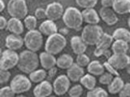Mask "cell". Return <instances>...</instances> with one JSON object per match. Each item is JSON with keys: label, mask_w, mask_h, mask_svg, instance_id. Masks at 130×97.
I'll list each match as a JSON object with an SVG mask.
<instances>
[{"label": "cell", "mask_w": 130, "mask_h": 97, "mask_svg": "<svg viewBox=\"0 0 130 97\" xmlns=\"http://www.w3.org/2000/svg\"><path fill=\"white\" fill-rule=\"evenodd\" d=\"M112 9L118 14L130 13V0H114Z\"/></svg>", "instance_id": "obj_20"}, {"label": "cell", "mask_w": 130, "mask_h": 97, "mask_svg": "<svg viewBox=\"0 0 130 97\" xmlns=\"http://www.w3.org/2000/svg\"><path fill=\"white\" fill-rule=\"evenodd\" d=\"M84 21L88 24H98L100 16L93 8H86L82 11Z\"/></svg>", "instance_id": "obj_21"}, {"label": "cell", "mask_w": 130, "mask_h": 97, "mask_svg": "<svg viewBox=\"0 0 130 97\" xmlns=\"http://www.w3.org/2000/svg\"><path fill=\"white\" fill-rule=\"evenodd\" d=\"M11 87L15 94H23L27 92L31 88V80L23 75H17L11 81Z\"/></svg>", "instance_id": "obj_8"}, {"label": "cell", "mask_w": 130, "mask_h": 97, "mask_svg": "<svg viewBox=\"0 0 130 97\" xmlns=\"http://www.w3.org/2000/svg\"><path fill=\"white\" fill-rule=\"evenodd\" d=\"M47 12V18L52 21L59 19L61 17H63L64 10L63 7L61 3L58 2H54L47 5L46 8Z\"/></svg>", "instance_id": "obj_12"}, {"label": "cell", "mask_w": 130, "mask_h": 97, "mask_svg": "<svg viewBox=\"0 0 130 97\" xmlns=\"http://www.w3.org/2000/svg\"><path fill=\"white\" fill-rule=\"evenodd\" d=\"M24 44V39H23L20 35L11 34L7 36L5 40V46L7 49L16 51L20 49Z\"/></svg>", "instance_id": "obj_15"}, {"label": "cell", "mask_w": 130, "mask_h": 97, "mask_svg": "<svg viewBox=\"0 0 130 97\" xmlns=\"http://www.w3.org/2000/svg\"><path fill=\"white\" fill-rule=\"evenodd\" d=\"M108 95V92L102 88H94L87 92L88 97H107Z\"/></svg>", "instance_id": "obj_30"}, {"label": "cell", "mask_w": 130, "mask_h": 97, "mask_svg": "<svg viewBox=\"0 0 130 97\" xmlns=\"http://www.w3.org/2000/svg\"><path fill=\"white\" fill-rule=\"evenodd\" d=\"M47 73L46 70L44 68L43 69H39V70H36L32 71L31 73L29 74V78L31 80V82L39 84L43 81L45 79L47 78Z\"/></svg>", "instance_id": "obj_28"}, {"label": "cell", "mask_w": 130, "mask_h": 97, "mask_svg": "<svg viewBox=\"0 0 130 97\" xmlns=\"http://www.w3.org/2000/svg\"><path fill=\"white\" fill-rule=\"evenodd\" d=\"M126 71H127V72L130 75V62L128 63V66L126 67Z\"/></svg>", "instance_id": "obj_46"}, {"label": "cell", "mask_w": 130, "mask_h": 97, "mask_svg": "<svg viewBox=\"0 0 130 97\" xmlns=\"http://www.w3.org/2000/svg\"><path fill=\"white\" fill-rule=\"evenodd\" d=\"M104 68H105L107 70L108 72L112 74L113 75L115 76H119V73H118V70H117L116 68H115L113 66H112L111 64H110L108 61H106V62L104 63Z\"/></svg>", "instance_id": "obj_39"}, {"label": "cell", "mask_w": 130, "mask_h": 97, "mask_svg": "<svg viewBox=\"0 0 130 97\" xmlns=\"http://www.w3.org/2000/svg\"><path fill=\"white\" fill-rule=\"evenodd\" d=\"M114 0H101V5L104 7H112Z\"/></svg>", "instance_id": "obj_42"}, {"label": "cell", "mask_w": 130, "mask_h": 97, "mask_svg": "<svg viewBox=\"0 0 130 97\" xmlns=\"http://www.w3.org/2000/svg\"><path fill=\"white\" fill-rule=\"evenodd\" d=\"M83 93V88L81 85L77 84L73 86L68 91V95L71 97H79Z\"/></svg>", "instance_id": "obj_35"}, {"label": "cell", "mask_w": 130, "mask_h": 97, "mask_svg": "<svg viewBox=\"0 0 130 97\" xmlns=\"http://www.w3.org/2000/svg\"><path fill=\"white\" fill-rule=\"evenodd\" d=\"M67 75L72 82H77L84 75V70L76 63H73L68 69H67Z\"/></svg>", "instance_id": "obj_16"}, {"label": "cell", "mask_w": 130, "mask_h": 97, "mask_svg": "<svg viewBox=\"0 0 130 97\" xmlns=\"http://www.w3.org/2000/svg\"><path fill=\"white\" fill-rule=\"evenodd\" d=\"M49 72L47 73V76H48V78L49 79H52L55 75H56V72H57V68L56 67H54L51 69H49Z\"/></svg>", "instance_id": "obj_43"}, {"label": "cell", "mask_w": 130, "mask_h": 97, "mask_svg": "<svg viewBox=\"0 0 130 97\" xmlns=\"http://www.w3.org/2000/svg\"><path fill=\"white\" fill-rule=\"evenodd\" d=\"M113 42H114V39L112 37V35H110L108 33H104L101 39L99 40V42L96 45V47L94 51V55L96 57H100V56L103 55L104 51L111 47Z\"/></svg>", "instance_id": "obj_10"}, {"label": "cell", "mask_w": 130, "mask_h": 97, "mask_svg": "<svg viewBox=\"0 0 130 97\" xmlns=\"http://www.w3.org/2000/svg\"><path fill=\"white\" fill-rule=\"evenodd\" d=\"M100 16L103 21L108 26H112L118 22V17L117 13L111 7H102L100 10Z\"/></svg>", "instance_id": "obj_14"}, {"label": "cell", "mask_w": 130, "mask_h": 97, "mask_svg": "<svg viewBox=\"0 0 130 97\" xmlns=\"http://www.w3.org/2000/svg\"><path fill=\"white\" fill-rule=\"evenodd\" d=\"M67 45V40L61 33H56L48 36L45 43V51L54 55L60 53Z\"/></svg>", "instance_id": "obj_3"}, {"label": "cell", "mask_w": 130, "mask_h": 97, "mask_svg": "<svg viewBox=\"0 0 130 97\" xmlns=\"http://www.w3.org/2000/svg\"><path fill=\"white\" fill-rule=\"evenodd\" d=\"M112 37L114 40H123V41L128 42L130 41V31L125 28L120 27L114 30Z\"/></svg>", "instance_id": "obj_29"}, {"label": "cell", "mask_w": 130, "mask_h": 97, "mask_svg": "<svg viewBox=\"0 0 130 97\" xmlns=\"http://www.w3.org/2000/svg\"><path fill=\"white\" fill-rule=\"evenodd\" d=\"M128 27H130V17H129V19L128 20Z\"/></svg>", "instance_id": "obj_48"}, {"label": "cell", "mask_w": 130, "mask_h": 97, "mask_svg": "<svg viewBox=\"0 0 130 97\" xmlns=\"http://www.w3.org/2000/svg\"><path fill=\"white\" fill-rule=\"evenodd\" d=\"M5 9V4H4V2L3 0H0V11H3V10Z\"/></svg>", "instance_id": "obj_45"}, {"label": "cell", "mask_w": 130, "mask_h": 97, "mask_svg": "<svg viewBox=\"0 0 130 97\" xmlns=\"http://www.w3.org/2000/svg\"><path fill=\"white\" fill-rule=\"evenodd\" d=\"M11 78V73L9 70H2L0 71V83L1 84L7 83Z\"/></svg>", "instance_id": "obj_37"}, {"label": "cell", "mask_w": 130, "mask_h": 97, "mask_svg": "<svg viewBox=\"0 0 130 97\" xmlns=\"http://www.w3.org/2000/svg\"><path fill=\"white\" fill-rule=\"evenodd\" d=\"M7 24H8V21L6 19V18L1 16L0 17V29H5L7 27Z\"/></svg>", "instance_id": "obj_41"}, {"label": "cell", "mask_w": 130, "mask_h": 97, "mask_svg": "<svg viewBox=\"0 0 130 97\" xmlns=\"http://www.w3.org/2000/svg\"><path fill=\"white\" fill-rule=\"evenodd\" d=\"M70 88V79L67 75H60L54 80L53 91L56 95H63L68 92Z\"/></svg>", "instance_id": "obj_9"}, {"label": "cell", "mask_w": 130, "mask_h": 97, "mask_svg": "<svg viewBox=\"0 0 130 97\" xmlns=\"http://www.w3.org/2000/svg\"><path fill=\"white\" fill-rule=\"evenodd\" d=\"M74 63L73 58L72 55L68 54H63L61 55L57 59L56 61V66L60 69H68Z\"/></svg>", "instance_id": "obj_24"}, {"label": "cell", "mask_w": 130, "mask_h": 97, "mask_svg": "<svg viewBox=\"0 0 130 97\" xmlns=\"http://www.w3.org/2000/svg\"><path fill=\"white\" fill-rule=\"evenodd\" d=\"M119 95L121 97H130V83L124 84Z\"/></svg>", "instance_id": "obj_40"}, {"label": "cell", "mask_w": 130, "mask_h": 97, "mask_svg": "<svg viewBox=\"0 0 130 97\" xmlns=\"http://www.w3.org/2000/svg\"><path fill=\"white\" fill-rule=\"evenodd\" d=\"M124 83L120 76H115L112 81L108 85V91L110 94H119L122 90Z\"/></svg>", "instance_id": "obj_23"}, {"label": "cell", "mask_w": 130, "mask_h": 97, "mask_svg": "<svg viewBox=\"0 0 130 97\" xmlns=\"http://www.w3.org/2000/svg\"><path fill=\"white\" fill-rule=\"evenodd\" d=\"M39 61L40 64L45 70H49L56 67L57 59L55 58L54 55L47 52L46 51L39 55Z\"/></svg>", "instance_id": "obj_17"}, {"label": "cell", "mask_w": 130, "mask_h": 97, "mask_svg": "<svg viewBox=\"0 0 130 97\" xmlns=\"http://www.w3.org/2000/svg\"><path fill=\"white\" fill-rule=\"evenodd\" d=\"M105 55L106 57H107V58L108 59V58L110 57V56L112 55V52H110V51H109V49H107V50H105V51H104V55Z\"/></svg>", "instance_id": "obj_44"}, {"label": "cell", "mask_w": 130, "mask_h": 97, "mask_svg": "<svg viewBox=\"0 0 130 97\" xmlns=\"http://www.w3.org/2000/svg\"><path fill=\"white\" fill-rule=\"evenodd\" d=\"M63 21L68 28L79 30L84 22L82 12L76 7H69L64 11Z\"/></svg>", "instance_id": "obj_2"}, {"label": "cell", "mask_w": 130, "mask_h": 97, "mask_svg": "<svg viewBox=\"0 0 130 97\" xmlns=\"http://www.w3.org/2000/svg\"><path fill=\"white\" fill-rule=\"evenodd\" d=\"M15 95V92L11 86L3 87L0 89V96L1 97H14Z\"/></svg>", "instance_id": "obj_36"}, {"label": "cell", "mask_w": 130, "mask_h": 97, "mask_svg": "<svg viewBox=\"0 0 130 97\" xmlns=\"http://www.w3.org/2000/svg\"><path fill=\"white\" fill-rule=\"evenodd\" d=\"M39 30L43 35H47V36H50V35H52L53 34L57 33L58 28L54 21L47 19V20H45V21H43L39 25Z\"/></svg>", "instance_id": "obj_18"}, {"label": "cell", "mask_w": 130, "mask_h": 97, "mask_svg": "<svg viewBox=\"0 0 130 97\" xmlns=\"http://www.w3.org/2000/svg\"><path fill=\"white\" fill-rule=\"evenodd\" d=\"M7 30L12 34H16V35H21L23 32V24L21 22V19H16V18H12L8 20V24H7Z\"/></svg>", "instance_id": "obj_22"}, {"label": "cell", "mask_w": 130, "mask_h": 97, "mask_svg": "<svg viewBox=\"0 0 130 97\" xmlns=\"http://www.w3.org/2000/svg\"><path fill=\"white\" fill-rule=\"evenodd\" d=\"M113 78H114L113 75L107 71V72H104L101 76H100L99 82L104 85H108L112 81Z\"/></svg>", "instance_id": "obj_34"}, {"label": "cell", "mask_w": 130, "mask_h": 97, "mask_svg": "<svg viewBox=\"0 0 130 97\" xmlns=\"http://www.w3.org/2000/svg\"><path fill=\"white\" fill-rule=\"evenodd\" d=\"M104 34L103 29L97 24H88L83 29L81 38L87 45H96Z\"/></svg>", "instance_id": "obj_4"}, {"label": "cell", "mask_w": 130, "mask_h": 97, "mask_svg": "<svg viewBox=\"0 0 130 97\" xmlns=\"http://www.w3.org/2000/svg\"><path fill=\"white\" fill-rule=\"evenodd\" d=\"M71 47L73 52L76 55H80L86 52L87 44L84 43L81 36H73L71 39Z\"/></svg>", "instance_id": "obj_19"}, {"label": "cell", "mask_w": 130, "mask_h": 97, "mask_svg": "<svg viewBox=\"0 0 130 97\" xmlns=\"http://www.w3.org/2000/svg\"><path fill=\"white\" fill-rule=\"evenodd\" d=\"M53 91V84L47 80H43L36 86L33 94L36 97H47L51 95Z\"/></svg>", "instance_id": "obj_13"}, {"label": "cell", "mask_w": 130, "mask_h": 97, "mask_svg": "<svg viewBox=\"0 0 130 97\" xmlns=\"http://www.w3.org/2000/svg\"><path fill=\"white\" fill-rule=\"evenodd\" d=\"M76 63L79 65L80 67H88V65L90 63V59L88 55H86L84 53L77 55L76 57Z\"/></svg>", "instance_id": "obj_33"}, {"label": "cell", "mask_w": 130, "mask_h": 97, "mask_svg": "<svg viewBox=\"0 0 130 97\" xmlns=\"http://www.w3.org/2000/svg\"><path fill=\"white\" fill-rule=\"evenodd\" d=\"M111 48L113 54H127L128 42L123 40H115L112 44Z\"/></svg>", "instance_id": "obj_26"}, {"label": "cell", "mask_w": 130, "mask_h": 97, "mask_svg": "<svg viewBox=\"0 0 130 97\" xmlns=\"http://www.w3.org/2000/svg\"><path fill=\"white\" fill-rule=\"evenodd\" d=\"M107 61L117 70H123L130 62V57L127 54H112Z\"/></svg>", "instance_id": "obj_11"}, {"label": "cell", "mask_w": 130, "mask_h": 97, "mask_svg": "<svg viewBox=\"0 0 130 97\" xmlns=\"http://www.w3.org/2000/svg\"><path fill=\"white\" fill-rule=\"evenodd\" d=\"M39 30H28L24 36V44L28 50L36 52L42 47L43 36Z\"/></svg>", "instance_id": "obj_6"}, {"label": "cell", "mask_w": 130, "mask_h": 97, "mask_svg": "<svg viewBox=\"0 0 130 97\" xmlns=\"http://www.w3.org/2000/svg\"><path fill=\"white\" fill-rule=\"evenodd\" d=\"M19 59V55H18L15 51L11 49H7L2 53L1 59H0V69L10 70L14 68L18 65Z\"/></svg>", "instance_id": "obj_7"}, {"label": "cell", "mask_w": 130, "mask_h": 97, "mask_svg": "<svg viewBox=\"0 0 130 97\" xmlns=\"http://www.w3.org/2000/svg\"><path fill=\"white\" fill-rule=\"evenodd\" d=\"M81 85L84 86V88L88 90H92L93 89L96 84V79L95 78V75L92 74H84V75L79 80Z\"/></svg>", "instance_id": "obj_27"}, {"label": "cell", "mask_w": 130, "mask_h": 97, "mask_svg": "<svg viewBox=\"0 0 130 97\" xmlns=\"http://www.w3.org/2000/svg\"><path fill=\"white\" fill-rule=\"evenodd\" d=\"M77 5L81 8H93L97 4L98 0H76Z\"/></svg>", "instance_id": "obj_32"}, {"label": "cell", "mask_w": 130, "mask_h": 97, "mask_svg": "<svg viewBox=\"0 0 130 97\" xmlns=\"http://www.w3.org/2000/svg\"><path fill=\"white\" fill-rule=\"evenodd\" d=\"M39 57L31 50H26L19 54V59L17 67L22 72L30 74L39 67Z\"/></svg>", "instance_id": "obj_1"}, {"label": "cell", "mask_w": 130, "mask_h": 97, "mask_svg": "<svg viewBox=\"0 0 130 97\" xmlns=\"http://www.w3.org/2000/svg\"><path fill=\"white\" fill-rule=\"evenodd\" d=\"M88 73L92 74L93 75H101L104 72V66L101 64L97 60H93L88 65L87 67Z\"/></svg>", "instance_id": "obj_25"}, {"label": "cell", "mask_w": 130, "mask_h": 97, "mask_svg": "<svg viewBox=\"0 0 130 97\" xmlns=\"http://www.w3.org/2000/svg\"><path fill=\"white\" fill-rule=\"evenodd\" d=\"M35 16L37 18V19H43L47 18V12L46 10L42 8V7H39L36 10V12H35Z\"/></svg>", "instance_id": "obj_38"}, {"label": "cell", "mask_w": 130, "mask_h": 97, "mask_svg": "<svg viewBox=\"0 0 130 97\" xmlns=\"http://www.w3.org/2000/svg\"><path fill=\"white\" fill-rule=\"evenodd\" d=\"M128 52L130 53V41L128 42Z\"/></svg>", "instance_id": "obj_47"}, {"label": "cell", "mask_w": 130, "mask_h": 97, "mask_svg": "<svg viewBox=\"0 0 130 97\" xmlns=\"http://www.w3.org/2000/svg\"><path fill=\"white\" fill-rule=\"evenodd\" d=\"M24 25L28 30H36L37 26V18L33 15H27L24 19Z\"/></svg>", "instance_id": "obj_31"}, {"label": "cell", "mask_w": 130, "mask_h": 97, "mask_svg": "<svg viewBox=\"0 0 130 97\" xmlns=\"http://www.w3.org/2000/svg\"><path fill=\"white\" fill-rule=\"evenodd\" d=\"M7 12L12 18L19 19L27 16L28 9L25 0H10L7 3Z\"/></svg>", "instance_id": "obj_5"}]
</instances>
